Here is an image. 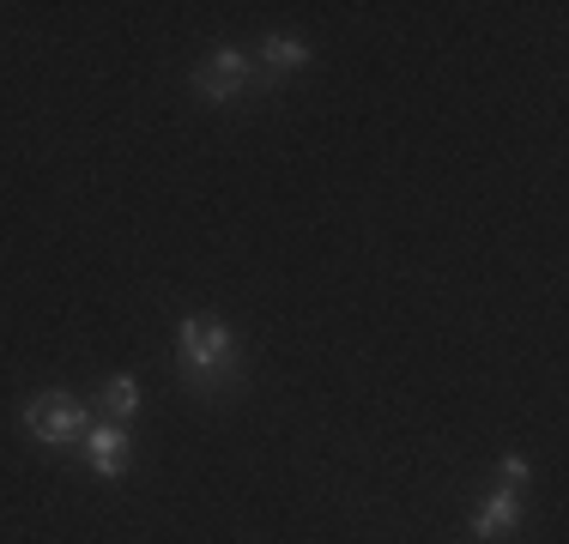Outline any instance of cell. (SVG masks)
Returning <instances> with one entry per match:
<instances>
[{"label": "cell", "mask_w": 569, "mask_h": 544, "mask_svg": "<svg viewBox=\"0 0 569 544\" xmlns=\"http://www.w3.org/2000/svg\"><path fill=\"white\" fill-rule=\"evenodd\" d=\"M176 375L194 393H230L242 381V351L237 333L212 315H188L176 326Z\"/></svg>", "instance_id": "6da1fadb"}, {"label": "cell", "mask_w": 569, "mask_h": 544, "mask_svg": "<svg viewBox=\"0 0 569 544\" xmlns=\"http://www.w3.org/2000/svg\"><path fill=\"white\" fill-rule=\"evenodd\" d=\"M24 430L43 447H73V442H86L91 417L73 393H37V400H24Z\"/></svg>", "instance_id": "7a4b0ae2"}, {"label": "cell", "mask_w": 569, "mask_h": 544, "mask_svg": "<svg viewBox=\"0 0 569 544\" xmlns=\"http://www.w3.org/2000/svg\"><path fill=\"white\" fill-rule=\"evenodd\" d=\"M249 79H254V61H249V54H242V49H219V54H212V61L194 73V91H200L207 103H230L242 85H249Z\"/></svg>", "instance_id": "3957f363"}, {"label": "cell", "mask_w": 569, "mask_h": 544, "mask_svg": "<svg viewBox=\"0 0 569 544\" xmlns=\"http://www.w3.org/2000/svg\"><path fill=\"white\" fill-rule=\"evenodd\" d=\"M86 460H91V472H98L103 484H116V478H128V460H133V442H128V424H91L86 430Z\"/></svg>", "instance_id": "277c9868"}, {"label": "cell", "mask_w": 569, "mask_h": 544, "mask_svg": "<svg viewBox=\"0 0 569 544\" xmlns=\"http://www.w3.org/2000/svg\"><path fill=\"white\" fill-rule=\"evenodd\" d=\"M515 526H521V496H515V490H491V496L472 508V538H479V544L509 538Z\"/></svg>", "instance_id": "5b68a950"}, {"label": "cell", "mask_w": 569, "mask_h": 544, "mask_svg": "<svg viewBox=\"0 0 569 544\" xmlns=\"http://www.w3.org/2000/svg\"><path fill=\"white\" fill-rule=\"evenodd\" d=\"M98 405H103V424H128V417L140 412V381H133V375H110V381H103V393H98Z\"/></svg>", "instance_id": "8992f818"}, {"label": "cell", "mask_w": 569, "mask_h": 544, "mask_svg": "<svg viewBox=\"0 0 569 544\" xmlns=\"http://www.w3.org/2000/svg\"><path fill=\"white\" fill-rule=\"evenodd\" d=\"M261 61H267V73H273V79L303 73V67H309V43H297V37H267Z\"/></svg>", "instance_id": "52a82bcc"}, {"label": "cell", "mask_w": 569, "mask_h": 544, "mask_svg": "<svg viewBox=\"0 0 569 544\" xmlns=\"http://www.w3.org/2000/svg\"><path fill=\"white\" fill-rule=\"evenodd\" d=\"M503 478H509V490L527 478V460H521V454H503Z\"/></svg>", "instance_id": "ba28073f"}]
</instances>
